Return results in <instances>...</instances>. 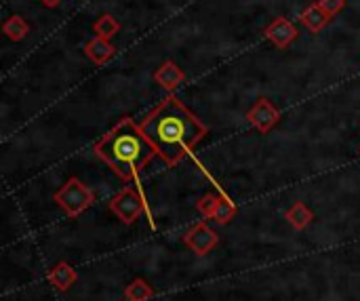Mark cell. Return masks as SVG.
Masks as SVG:
<instances>
[{"label": "cell", "mask_w": 360, "mask_h": 301, "mask_svg": "<svg viewBox=\"0 0 360 301\" xmlns=\"http://www.w3.org/2000/svg\"><path fill=\"white\" fill-rule=\"evenodd\" d=\"M40 2H42L44 6H49V8H55V6H59L61 0H40Z\"/></svg>", "instance_id": "cell-19"}, {"label": "cell", "mask_w": 360, "mask_h": 301, "mask_svg": "<svg viewBox=\"0 0 360 301\" xmlns=\"http://www.w3.org/2000/svg\"><path fill=\"white\" fill-rule=\"evenodd\" d=\"M234 215H236V207L226 196H221L219 203H217V207H215V211H213V215H211V219L215 224H219V226H226V224H230V219Z\"/></svg>", "instance_id": "cell-16"}, {"label": "cell", "mask_w": 360, "mask_h": 301, "mask_svg": "<svg viewBox=\"0 0 360 301\" xmlns=\"http://www.w3.org/2000/svg\"><path fill=\"white\" fill-rule=\"evenodd\" d=\"M300 19H302V23H304L312 34H319V32H321V30L331 21V17H329V15L319 6V2L310 4V6L302 13V17H300Z\"/></svg>", "instance_id": "cell-10"}, {"label": "cell", "mask_w": 360, "mask_h": 301, "mask_svg": "<svg viewBox=\"0 0 360 301\" xmlns=\"http://www.w3.org/2000/svg\"><path fill=\"white\" fill-rule=\"evenodd\" d=\"M55 203L70 215L78 217L84 209H89L95 203V194L91 188H86L78 177L68 179L57 192H55Z\"/></svg>", "instance_id": "cell-3"}, {"label": "cell", "mask_w": 360, "mask_h": 301, "mask_svg": "<svg viewBox=\"0 0 360 301\" xmlns=\"http://www.w3.org/2000/svg\"><path fill=\"white\" fill-rule=\"evenodd\" d=\"M319 6L333 19L346 6V0H319Z\"/></svg>", "instance_id": "cell-18"}, {"label": "cell", "mask_w": 360, "mask_h": 301, "mask_svg": "<svg viewBox=\"0 0 360 301\" xmlns=\"http://www.w3.org/2000/svg\"><path fill=\"white\" fill-rule=\"evenodd\" d=\"M217 234L207 226V224H196L192 226L186 236H184V243L196 253V255H207L215 245H217Z\"/></svg>", "instance_id": "cell-6"}, {"label": "cell", "mask_w": 360, "mask_h": 301, "mask_svg": "<svg viewBox=\"0 0 360 301\" xmlns=\"http://www.w3.org/2000/svg\"><path fill=\"white\" fill-rule=\"evenodd\" d=\"M219 198H221V194H207L205 198H200V203H198V211H200L205 217H209V219H211V215H213V211H215V207H217Z\"/></svg>", "instance_id": "cell-17"}, {"label": "cell", "mask_w": 360, "mask_h": 301, "mask_svg": "<svg viewBox=\"0 0 360 301\" xmlns=\"http://www.w3.org/2000/svg\"><path fill=\"white\" fill-rule=\"evenodd\" d=\"M287 219H289V224H291L295 230H304V228L314 219V213H312L304 203H295V205L287 211Z\"/></svg>", "instance_id": "cell-13"}, {"label": "cell", "mask_w": 360, "mask_h": 301, "mask_svg": "<svg viewBox=\"0 0 360 301\" xmlns=\"http://www.w3.org/2000/svg\"><path fill=\"white\" fill-rule=\"evenodd\" d=\"M152 295H154L152 287L146 281H141V278H137L135 283H131L124 289V297L129 301H148L152 300Z\"/></svg>", "instance_id": "cell-15"}, {"label": "cell", "mask_w": 360, "mask_h": 301, "mask_svg": "<svg viewBox=\"0 0 360 301\" xmlns=\"http://www.w3.org/2000/svg\"><path fill=\"white\" fill-rule=\"evenodd\" d=\"M93 30H95V34L97 36H101V38H114L116 34H118V30H120V23L110 15V13H103L101 17H97L95 19V23H93Z\"/></svg>", "instance_id": "cell-14"}, {"label": "cell", "mask_w": 360, "mask_h": 301, "mask_svg": "<svg viewBox=\"0 0 360 301\" xmlns=\"http://www.w3.org/2000/svg\"><path fill=\"white\" fill-rule=\"evenodd\" d=\"M247 118L259 133H270V129H274L278 124L281 112L276 110V105L268 97H259L257 103L249 110Z\"/></svg>", "instance_id": "cell-5"}, {"label": "cell", "mask_w": 360, "mask_h": 301, "mask_svg": "<svg viewBox=\"0 0 360 301\" xmlns=\"http://www.w3.org/2000/svg\"><path fill=\"white\" fill-rule=\"evenodd\" d=\"M154 80L165 87L167 91H173L177 89L184 80H186V74L181 72V68L173 61H165L156 72H154Z\"/></svg>", "instance_id": "cell-8"}, {"label": "cell", "mask_w": 360, "mask_h": 301, "mask_svg": "<svg viewBox=\"0 0 360 301\" xmlns=\"http://www.w3.org/2000/svg\"><path fill=\"white\" fill-rule=\"evenodd\" d=\"M143 135L152 141L158 156L175 167L207 135V127L175 97H167L141 120Z\"/></svg>", "instance_id": "cell-1"}, {"label": "cell", "mask_w": 360, "mask_h": 301, "mask_svg": "<svg viewBox=\"0 0 360 301\" xmlns=\"http://www.w3.org/2000/svg\"><path fill=\"white\" fill-rule=\"evenodd\" d=\"M95 154L124 181L139 175V171L152 160L156 148L143 135L141 127L131 118H122L97 146Z\"/></svg>", "instance_id": "cell-2"}, {"label": "cell", "mask_w": 360, "mask_h": 301, "mask_svg": "<svg viewBox=\"0 0 360 301\" xmlns=\"http://www.w3.org/2000/svg\"><path fill=\"white\" fill-rule=\"evenodd\" d=\"M49 281H51L59 291H68V289L76 283V272H74L65 262H59V264L51 270Z\"/></svg>", "instance_id": "cell-11"}, {"label": "cell", "mask_w": 360, "mask_h": 301, "mask_svg": "<svg viewBox=\"0 0 360 301\" xmlns=\"http://www.w3.org/2000/svg\"><path fill=\"white\" fill-rule=\"evenodd\" d=\"M266 36L270 42H274L276 49H287L295 38H297V27L285 19V17H276L268 27H266Z\"/></svg>", "instance_id": "cell-7"}, {"label": "cell", "mask_w": 360, "mask_h": 301, "mask_svg": "<svg viewBox=\"0 0 360 301\" xmlns=\"http://www.w3.org/2000/svg\"><path fill=\"white\" fill-rule=\"evenodd\" d=\"M2 32L6 34L8 40L19 42V40H23L25 34L30 32V25H27V21H25L21 15H11V17L2 23Z\"/></svg>", "instance_id": "cell-12"}, {"label": "cell", "mask_w": 360, "mask_h": 301, "mask_svg": "<svg viewBox=\"0 0 360 301\" xmlns=\"http://www.w3.org/2000/svg\"><path fill=\"white\" fill-rule=\"evenodd\" d=\"M114 51H116L114 44H112L108 38H101V36H95L93 40H89V42L84 44V55H86L93 63H97V65L110 61L112 55H114Z\"/></svg>", "instance_id": "cell-9"}, {"label": "cell", "mask_w": 360, "mask_h": 301, "mask_svg": "<svg viewBox=\"0 0 360 301\" xmlns=\"http://www.w3.org/2000/svg\"><path fill=\"white\" fill-rule=\"evenodd\" d=\"M110 211H112L122 224H133V222L143 213V198H141L139 190H135V188L122 190L116 198H112Z\"/></svg>", "instance_id": "cell-4"}]
</instances>
